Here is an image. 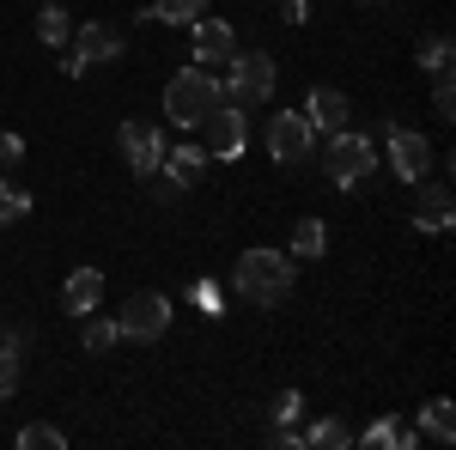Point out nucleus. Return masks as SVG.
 <instances>
[{
	"instance_id": "nucleus-27",
	"label": "nucleus",
	"mask_w": 456,
	"mask_h": 450,
	"mask_svg": "<svg viewBox=\"0 0 456 450\" xmlns=\"http://www.w3.org/2000/svg\"><path fill=\"white\" fill-rule=\"evenodd\" d=\"M298 414H305V396H298V389H281V402H274V426H292Z\"/></svg>"
},
{
	"instance_id": "nucleus-11",
	"label": "nucleus",
	"mask_w": 456,
	"mask_h": 450,
	"mask_svg": "<svg viewBox=\"0 0 456 450\" xmlns=\"http://www.w3.org/2000/svg\"><path fill=\"white\" fill-rule=\"evenodd\" d=\"M238 55V31L225 25V19H195V68H225Z\"/></svg>"
},
{
	"instance_id": "nucleus-26",
	"label": "nucleus",
	"mask_w": 456,
	"mask_h": 450,
	"mask_svg": "<svg viewBox=\"0 0 456 450\" xmlns=\"http://www.w3.org/2000/svg\"><path fill=\"white\" fill-rule=\"evenodd\" d=\"M432 79H438V86H432V116H444V122H451V116H456V86H451V73H432Z\"/></svg>"
},
{
	"instance_id": "nucleus-10",
	"label": "nucleus",
	"mask_w": 456,
	"mask_h": 450,
	"mask_svg": "<svg viewBox=\"0 0 456 450\" xmlns=\"http://www.w3.org/2000/svg\"><path fill=\"white\" fill-rule=\"evenodd\" d=\"M201 128H208V159H238L244 140H249V122H244V110H238V104H219Z\"/></svg>"
},
{
	"instance_id": "nucleus-14",
	"label": "nucleus",
	"mask_w": 456,
	"mask_h": 450,
	"mask_svg": "<svg viewBox=\"0 0 456 450\" xmlns=\"http://www.w3.org/2000/svg\"><path fill=\"white\" fill-rule=\"evenodd\" d=\"M456 225V201L444 183H432V189H420V201H414V232H451Z\"/></svg>"
},
{
	"instance_id": "nucleus-32",
	"label": "nucleus",
	"mask_w": 456,
	"mask_h": 450,
	"mask_svg": "<svg viewBox=\"0 0 456 450\" xmlns=\"http://www.w3.org/2000/svg\"><path fill=\"white\" fill-rule=\"evenodd\" d=\"M365 6H378V0H365Z\"/></svg>"
},
{
	"instance_id": "nucleus-18",
	"label": "nucleus",
	"mask_w": 456,
	"mask_h": 450,
	"mask_svg": "<svg viewBox=\"0 0 456 450\" xmlns=\"http://www.w3.org/2000/svg\"><path fill=\"white\" fill-rule=\"evenodd\" d=\"M37 37H43L49 49H61V43L73 37V19H68L61 0H43V6H37Z\"/></svg>"
},
{
	"instance_id": "nucleus-30",
	"label": "nucleus",
	"mask_w": 456,
	"mask_h": 450,
	"mask_svg": "<svg viewBox=\"0 0 456 450\" xmlns=\"http://www.w3.org/2000/svg\"><path fill=\"white\" fill-rule=\"evenodd\" d=\"M0 347H6V353H19V359H25V353H31V347H37V335H31V329H6V341H0Z\"/></svg>"
},
{
	"instance_id": "nucleus-24",
	"label": "nucleus",
	"mask_w": 456,
	"mask_h": 450,
	"mask_svg": "<svg viewBox=\"0 0 456 450\" xmlns=\"http://www.w3.org/2000/svg\"><path fill=\"white\" fill-rule=\"evenodd\" d=\"M79 323H86V353H110V347L122 341V329L110 316H79Z\"/></svg>"
},
{
	"instance_id": "nucleus-9",
	"label": "nucleus",
	"mask_w": 456,
	"mask_h": 450,
	"mask_svg": "<svg viewBox=\"0 0 456 450\" xmlns=\"http://www.w3.org/2000/svg\"><path fill=\"white\" fill-rule=\"evenodd\" d=\"M384 135H389V171L402 176V183H420V176L432 171L426 135H414V128H384Z\"/></svg>"
},
{
	"instance_id": "nucleus-13",
	"label": "nucleus",
	"mask_w": 456,
	"mask_h": 450,
	"mask_svg": "<svg viewBox=\"0 0 456 450\" xmlns=\"http://www.w3.org/2000/svg\"><path fill=\"white\" fill-rule=\"evenodd\" d=\"M98 305H104V274H98V268H73L68 286H61V311L68 316H92Z\"/></svg>"
},
{
	"instance_id": "nucleus-23",
	"label": "nucleus",
	"mask_w": 456,
	"mask_h": 450,
	"mask_svg": "<svg viewBox=\"0 0 456 450\" xmlns=\"http://www.w3.org/2000/svg\"><path fill=\"white\" fill-rule=\"evenodd\" d=\"M19 450H68V432H61V426L31 420V426H19Z\"/></svg>"
},
{
	"instance_id": "nucleus-28",
	"label": "nucleus",
	"mask_w": 456,
	"mask_h": 450,
	"mask_svg": "<svg viewBox=\"0 0 456 450\" xmlns=\"http://www.w3.org/2000/svg\"><path fill=\"white\" fill-rule=\"evenodd\" d=\"M12 389H19V353H6V347H0V402H6Z\"/></svg>"
},
{
	"instance_id": "nucleus-4",
	"label": "nucleus",
	"mask_w": 456,
	"mask_h": 450,
	"mask_svg": "<svg viewBox=\"0 0 456 450\" xmlns=\"http://www.w3.org/2000/svg\"><path fill=\"white\" fill-rule=\"evenodd\" d=\"M371 171H378V146H371V135H353V128L329 135V146H322V176H329L335 189H353V183H365Z\"/></svg>"
},
{
	"instance_id": "nucleus-29",
	"label": "nucleus",
	"mask_w": 456,
	"mask_h": 450,
	"mask_svg": "<svg viewBox=\"0 0 456 450\" xmlns=\"http://www.w3.org/2000/svg\"><path fill=\"white\" fill-rule=\"evenodd\" d=\"M19 159H25V140H19V135H0V176L12 171Z\"/></svg>"
},
{
	"instance_id": "nucleus-3",
	"label": "nucleus",
	"mask_w": 456,
	"mask_h": 450,
	"mask_svg": "<svg viewBox=\"0 0 456 450\" xmlns=\"http://www.w3.org/2000/svg\"><path fill=\"white\" fill-rule=\"evenodd\" d=\"M274 86H281V61H274L268 49H238V55L225 61V92H232V104H268Z\"/></svg>"
},
{
	"instance_id": "nucleus-19",
	"label": "nucleus",
	"mask_w": 456,
	"mask_h": 450,
	"mask_svg": "<svg viewBox=\"0 0 456 450\" xmlns=\"http://www.w3.org/2000/svg\"><path fill=\"white\" fill-rule=\"evenodd\" d=\"M365 445L371 450H408V445H420V432L402 426V420H371V426H365Z\"/></svg>"
},
{
	"instance_id": "nucleus-22",
	"label": "nucleus",
	"mask_w": 456,
	"mask_h": 450,
	"mask_svg": "<svg viewBox=\"0 0 456 450\" xmlns=\"http://www.w3.org/2000/svg\"><path fill=\"white\" fill-rule=\"evenodd\" d=\"M305 445H316V450H347L353 445V426H347V420H316L311 432H305Z\"/></svg>"
},
{
	"instance_id": "nucleus-7",
	"label": "nucleus",
	"mask_w": 456,
	"mask_h": 450,
	"mask_svg": "<svg viewBox=\"0 0 456 450\" xmlns=\"http://www.w3.org/2000/svg\"><path fill=\"white\" fill-rule=\"evenodd\" d=\"M316 152V128L305 122V110H274L268 116V159L274 165H305Z\"/></svg>"
},
{
	"instance_id": "nucleus-2",
	"label": "nucleus",
	"mask_w": 456,
	"mask_h": 450,
	"mask_svg": "<svg viewBox=\"0 0 456 450\" xmlns=\"http://www.w3.org/2000/svg\"><path fill=\"white\" fill-rule=\"evenodd\" d=\"M219 104H225V86L213 79V68H183L165 86V116H171L176 128H201Z\"/></svg>"
},
{
	"instance_id": "nucleus-12",
	"label": "nucleus",
	"mask_w": 456,
	"mask_h": 450,
	"mask_svg": "<svg viewBox=\"0 0 456 450\" xmlns=\"http://www.w3.org/2000/svg\"><path fill=\"white\" fill-rule=\"evenodd\" d=\"M347 116H353L347 92H335V86H311V98H305V122H311L316 135H341Z\"/></svg>"
},
{
	"instance_id": "nucleus-31",
	"label": "nucleus",
	"mask_w": 456,
	"mask_h": 450,
	"mask_svg": "<svg viewBox=\"0 0 456 450\" xmlns=\"http://www.w3.org/2000/svg\"><path fill=\"white\" fill-rule=\"evenodd\" d=\"M281 12H286V25H305L311 19V0H281Z\"/></svg>"
},
{
	"instance_id": "nucleus-5",
	"label": "nucleus",
	"mask_w": 456,
	"mask_h": 450,
	"mask_svg": "<svg viewBox=\"0 0 456 450\" xmlns=\"http://www.w3.org/2000/svg\"><path fill=\"white\" fill-rule=\"evenodd\" d=\"M68 43H73V49H68V61H61V73H68V79H79L86 68H104V61H116V55L128 49V43H122V31H116V25H98V19H86Z\"/></svg>"
},
{
	"instance_id": "nucleus-21",
	"label": "nucleus",
	"mask_w": 456,
	"mask_h": 450,
	"mask_svg": "<svg viewBox=\"0 0 456 450\" xmlns=\"http://www.w3.org/2000/svg\"><path fill=\"white\" fill-rule=\"evenodd\" d=\"M420 432L432 438V445H451V438H456V414H451V402H444V396H438V402H426Z\"/></svg>"
},
{
	"instance_id": "nucleus-17",
	"label": "nucleus",
	"mask_w": 456,
	"mask_h": 450,
	"mask_svg": "<svg viewBox=\"0 0 456 450\" xmlns=\"http://www.w3.org/2000/svg\"><path fill=\"white\" fill-rule=\"evenodd\" d=\"M201 12H208V0H152L141 19L146 25H195Z\"/></svg>"
},
{
	"instance_id": "nucleus-20",
	"label": "nucleus",
	"mask_w": 456,
	"mask_h": 450,
	"mask_svg": "<svg viewBox=\"0 0 456 450\" xmlns=\"http://www.w3.org/2000/svg\"><path fill=\"white\" fill-rule=\"evenodd\" d=\"M451 61H456V37H451V31L420 37V68H426V73H451Z\"/></svg>"
},
{
	"instance_id": "nucleus-16",
	"label": "nucleus",
	"mask_w": 456,
	"mask_h": 450,
	"mask_svg": "<svg viewBox=\"0 0 456 450\" xmlns=\"http://www.w3.org/2000/svg\"><path fill=\"white\" fill-rule=\"evenodd\" d=\"M322 250H329V225H322L316 213H305V219L292 225V238H286V256H292V262H316Z\"/></svg>"
},
{
	"instance_id": "nucleus-8",
	"label": "nucleus",
	"mask_w": 456,
	"mask_h": 450,
	"mask_svg": "<svg viewBox=\"0 0 456 450\" xmlns=\"http://www.w3.org/2000/svg\"><path fill=\"white\" fill-rule=\"evenodd\" d=\"M116 146H122V165L134 176H152L159 159H165V135H159L152 122H141V116H128V122L116 128Z\"/></svg>"
},
{
	"instance_id": "nucleus-15",
	"label": "nucleus",
	"mask_w": 456,
	"mask_h": 450,
	"mask_svg": "<svg viewBox=\"0 0 456 450\" xmlns=\"http://www.w3.org/2000/svg\"><path fill=\"white\" fill-rule=\"evenodd\" d=\"M159 171H165V183H176V189H195V183L208 176V146H176V152L159 159Z\"/></svg>"
},
{
	"instance_id": "nucleus-6",
	"label": "nucleus",
	"mask_w": 456,
	"mask_h": 450,
	"mask_svg": "<svg viewBox=\"0 0 456 450\" xmlns=\"http://www.w3.org/2000/svg\"><path fill=\"white\" fill-rule=\"evenodd\" d=\"M116 329H122V341H165V329H171V299L152 292V286L128 292V305H122V316H116Z\"/></svg>"
},
{
	"instance_id": "nucleus-1",
	"label": "nucleus",
	"mask_w": 456,
	"mask_h": 450,
	"mask_svg": "<svg viewBox=\"0 0 456 450\" xmlns=\"http://www.w3.org/2000/svg\"><path fill=\"white\" fill-rule=\"evenodd\" d=\"M292 280H298V262L281 256V250H268V243H256L244 250L238 262H232V292L244 299V305H281L286 292H292Z\"/></svg>"
},
{
	"instance_id": "nucleus-25",
	"label": "nucleus",
	"mask_w": 456,
	"mask_h": 450,
	"mask_svg": "<svg viewBox=\"0 0 456 450\" xmlns=\"http://www.w3.org/2000/svg\"><path fill=\"white\" fill-rule=\"evenodd\" d=\"M25 213H31V189H19V183H6V176H0V225L25 219Z\"/></svg>"
}]
</instances>
